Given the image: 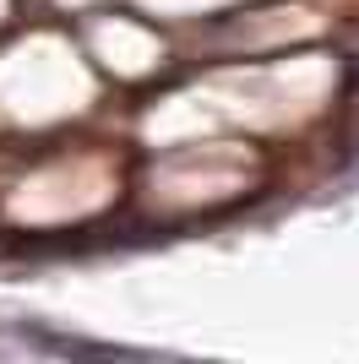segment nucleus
I'll list each match as a JSON object with an SVG mask.
<instances>
[{
    "instance_id": "nucleus-1",
    "label": "nucleus",
    "mask_w": 359,
    "mask_h": 364,
    "mask_svg": "<svg viewBox=\"0 0 359 364\" xmlns=\"http://www.w3.org/2000/svg\"><path fill=\"white\" fill-rule=\"evenodd\" d=\"M343 147L359 152V60L348 65V87H343Z\"/></svg>"
}]
</instances>
